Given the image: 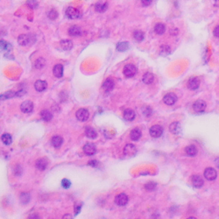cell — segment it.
Returning a JSON list of instances; mask_svg holds the SVG:
<instances>
[{"mask_svg":"<svg viewBox=\"0 0 219 219\" xmlns=\"http://www.w3.org/2000/svg\"><path fill=\"white\" fill-rule=\"evenodd\" d=\"M123 72L126 77H132L137 73V68L133 64H127L125 66Z\"/></svg>","mask_w":219,"mask_h":219,"instance_id":"1","label":"cell"},{"mask_svg":"<svg viewBox=\"0 0 219 219\" xmlns=\"http://www.w3.org/2000/svg\"><path fill=\"white\" fill-rule=\"evenodd\" d=\"M66 15L71 19H76L81 18V12L75 7H69L66 11Z\"/></svg>","mask_w":219,"mask_h":219,"instance_id":"2","label":"cell"},{"mask_svg":"<svg viewBox=\"0 0 219 219\" xmlns=\"http://www.w3.org/2000/svg\"><path fill=\"white\" fill-rule=\"evenodd\" d=\"M177 101V96L174 93H168L163 97V102L167 105H173Z\"/></svg>","mask_w":219,"mask_h":219,"instance_id":"3","label":"cell"},{"mask_svg":"<svg viewBox=\"0 0 219 219\" xmlns=\"http://www.w3.org/2000/svg\"><path fill=\"white\" fill-rule=\"evenodd\" d=\"M204 176H205V179L208 181H214V180H216L218 173L214 168L208 167L204 170Z\"/></svg>","mask_w":219,"mask_h":219,"instance_id":"4","label":"cell"},{"mask_svg":"<svg viewBox=\"0 0 219 219\" xmlns=\"http://www.w3.org/2000/svg\"><path fill=\"white\" fill-rule=\"evenodd\" d=\"M76 117L79 121L81 122H85L86 120H88L89 117H90V113L86 109H79L76 111Z\"/></svg>","mask_w":219,"mask_h":219,"instance_id":"5","label":"cell"},{"mask_svg":"<svg viewBox=\"0 0 219 219\" xmlns=\"http://www.w3.org/2000/svg\"><path fill=\"white\" fill-rule=\"evenodd\" d=\"M115 203L118 206H126L128 203V197L126 194H119L115 197Z\"/></svg>","mask_w":219,"mask_h":219,"instance_id":"6","label":"cell"},{"mask_svg":"<svg viewBox=\"0 0 219 219\" xmlns=\"http://www.w3.org/2000/svg\"><path fill=\"white\" fill-rule=\"evenodd\" d=\"M163 133V128L161 126H153L150 128V134L153 138H160Z\"/></svg>","mask_w":219,"mask_h":219,"instance_id":"7","label":"cell"},{"mask_svg":"<svg viewBox=\"0 0 219 219\" xmlns=\"http://www.w3.org/2000/svg\"><path fill=\"white\" fill-rule=\"evenodd\" d=\"M193 109L196 112H203L206 109V103L203 100H197L193 104Z\"/></svg>","mask_w":219,"mask_h":219,"instance_id":"8","label":"cell"},{"mask_svg":"<svg viewBox=\"0 0 219 219\" xmlns=\"http://www.w3.org/2000/svg\"><path fill=\"white\" fill-rule=\"evenodd\" d=\"M20 110L24 113H30L34 110V104L31 101H25L20 105Z\"/></svg>","mask_w":219,"mask_h":219,"instance_id":"9","label":"cell"},{"mask_svg":"<svg viewBox=\"0 0 219 219\" xmlns=\"http://www.w3.org/2000/svg\"><path fill=\"white\" fill-rule=\"evenodd\" d=\"M83 152L86 155L88 156H91L93 154L96 153V148L95 146V145L92 143H87L84 146H83Z\"/></svg>","mask_w":219,"mask_h":219,"instance_id":"10","label":"cell"},{"mask_svg":"<svg viewBox=\"0 0 219 219\" xmlns=\"http://www.w3.org/2000/svg\"><path fill=\"white\" fill-rule=\"evenodd\" d=\"M190 180H191V183H192V185H193L195 188H202L203 185V180L202 177L199 176V175H192L191 178H190Z\"/></svg>","mask_w":219,"mask_h":219,"instance_id":"11","label":"cell"},{"mask_svg":"<svg viewBox=\"0 0 219 219\" xmlns=\"http://www.w3.org/2000/svg\"><path fill=\"white\" fill-rule=\"evenodd\" d=\"M136 152H137L136 147L133 145H132V144H128V145H126L125 146V148H124V153L126 156H129V157L134 156L135 153H136Z\"/></svg>","mask_w":219,"mask_h":219,"instance_id":"12","label":"cell"},{"mask_svg":"<svg viewBox=\"0 0 219 219\" xmlns=\"http://www.w3.org/2000/svg\"><path fill=\"white\" fill-rule=\"evenodd\" d=\"M199 85H200V81L196 77H191L188 81V88L191 90H195L196 89H198Z\"/></svg>","mask_w":219,"mask_h":219,"instance_id":"13","label":"cell"},{"mask_svg":"<svg viewBox=\"0 0 219 219\" xmlns=\"http://www.w3.org/2000/svg\"><path fill=\"white\" fill-rule=\"evenodd\" d=\"M69 34L71 36H80L82 34V31H81V27L78 26V25H72L70 26L69 29Z\"/></svg>","mask_w":219,"mask_h":219,"instance_id":"14","label":"cell"},{"mask_svg":"<svg viewBox=\"0 0 219 219\" xmlns=\"http://www.w3.org/2000/svg\"><path fill=\"white\" fill-rule=\"evenodd\" d=\"M34 88L37 91L41 92V91H44L46 88H47V84H46V82L45 81H40V80H38V81H35Z\"/></svg>","mask_w":219,"mask_h":219,"instance_id":"15","label":"cell"},{"mask_svg":"<svg viewBox=\"0 0 219 219\" xmlns=\"http://www.w3.org/2000/svg\"><path fill=\"white\" fill-rule=\"evenodd\" d=\"M53 73H54V75L55 77H58V78L62 77V75H63V66L61 64H56L54 67Z\"/></svg>","mask_w":219,"mask_h":219,"instance_id":"16","label":"cell"},{"mask_svg":"<svg viewBox=\"0 0 219 219\" xmlns=\"http://www.w3.org/2000/svg\"><path fill=\"white\" fill-rule=\"evenodd\" d=\"M169 131L173 134H179L182 131V127L179 122H173L169 126Z\"/></svg>","mask_w":219,"mask_h":219,"instance_id":"17","label":"cell"},{"mask_svg":"<svg viewBox=\"0 0 219 219\" xmlns=\"http://www.w3.org/2000/svg\"><path fill=\"white\" fill-rule=\"evenodd\" d=\"M62 143H63V139H62L61 137H60V136H55V137H53L52 139H51V144L55 148L61 147V146L62 145Z\"/></svg>","mask_w":219,"mask_h":219,"instance_id":"18","label":"cell"},{"mask_svg":"<svg viewBox=\"0 0 219 219\" xmlns=\"http://www.w3.org/2000/svg\"><path fill=\"white\" fill-rule=\"evenodd\" d=\"M47 164H48V162H47V161H46V159H39V160L37 161V162H36V167H37L39 170L43 171V170H45L46 168Z\"/></svg>","mask_w":219,"mask_h":219,"instance_id":"19","label":"cell"},{"mask_svg":"<svg viewBox=\"0 0 219 219\" xmlns=\"http://www.w3.org/2000/svg\"><path fill=\"white\" fill-rule=\"evenodd\" d=\"M184 151L188 156H191V157L195 156V155H196V153H197V149H196V146H193V145H190V146H186Z\"/></svg>","mask_w":219,"mask_h":219,"instance_id":"20","label":"cell"},{"mask_svg":"<svg viewBox=\"0 0 219 219\" xmlns=\"http://www.w3.org/2000/svg\"><path fill=\"white\" fill-rule=\"evenodd\" d=\"M113 88H114V81L111 79H107L104 81V84H103V89L105 91H111L113 90Z\"/></svg>","mask_w":219,"mask_h":219,"instance_id":"21","label":"cell"},{"mask_svg":"<svg viewBox=\"0 0 219 219\" xmlns=\"http://www.w3.org/2000/svg\"><path fill=\"white\" fill-rule=\"evenodd\" d=\"M29 41H30L29 37L25 34L19 35V38H18V42H19V44L20 46H26V45H28L29 44Z\"/></svg>","mask_w":219,"mask_h":219,"instance_id":"22","label":"cell"},{"mask_svg":"<svg viewBox=\"0 0 219 219\" xmlns=\"http://www.w3.org/2000/svg\"><path fill=\"white\" fill-rule=\"evenodd\" d=\"M140 137H141V132H140V130L138 129V128L133 129L131 132V133H130V138H132V140H134V141L138 140L140 138Z\"/></svg>","mask_w":219,"mask_h":219,"instance_id":"23","label":"cell"},{"mask_svg":"<svg viewBox=\"0 0 219 219\" xmlns=\"http://www.w3.org/2000/svg\"><path fill=\"white\" fill-rule=\"evenodd\" d=\"M124 117L128 121H132L135 118V112L131 109H127L124 112Z\"/></svg>","mask_w":219,"mask_h":219,"instance_id":"24","label":"cell"},{"mask_svg":"<svg viewBox=\"0 0 219 219\" xmlns=\"http://www.w3.org/2000/svg\"><path fill=\"white\" fill-rule=\"evenodd\" d=\"M60 44H61V46L62 47V49L63 50H66V51L70 50L73 47V43L69 40H63L61 41Z\"/></svg>","mask_w":219,"mask_h":219,"instance_id":"25","label":"cell"},{"mask_svg":"<svg viewBox=\"0 0 219 219\" xmlns=\"http://www.w3.org/2000/svg\"><path fill=\"white\" fill-rule=\"evenodd\" d=\"M85 134L89 138H96L97 137L96 132L91 127H87L85 129Z\"/></svg>","mask_w":219,"mask_h":219,"instance_id":"26","label":"cell"},{"mask_svg":"<svg viewBox=\"0 0 219 219\" xmlns=\"http://www.w3.org/2000/svg\"><path fill=\"white\" fill-rule=\"evenodd\" d=\"M108 8V4L106 3H97L95 6V10L97 12H104Z\"/></svg>","mask_w":219,"mask_h":219,"instance_id":"27","label":"cell"},{"mask_svg":"<svg viewBox=\"0 0 219 219\" xmlns=\"http://www.w3.org/2000/svg\"><path fill=\"white\" fill-rule=\"evenodd\" d=\"M142 80H143V81H144L146 84H151V83L153 81V80H154V76H153L152 74H151L149 72H147V73H146V74L144 75Z\"/></svg>","mask_w":219,"mask_h":219,"instance_id":"28","label":"cell"},{"mask_svg":"<svg viewBox=\"0 0 219 219\" xmlns=\"http://www.w3.org/2000/svg\"><path fill=\"white\" fill-rule=\"evenodd\" d=\"M40 116H41L42 119H43L44 121H46V122L50 121V120L52 119V117H53L52 113H51L49 111H47V110H43V111L40 112Z\"/></svg>","mask_w":219,"mask_h":219,"instance_id":"29","label":"cell"},{"mask_svg":"<svg viewBox=\"0 0 219 219\" xmlns=\"http://www.w3.org/2000/svg\"><path fill=\"white\" fill-rule=\"evenodd\" d=\"M15 96H18V92H13V91H8V92L4 93L0 96V100H6L14 97Z\"/></svg>","mask_w":219,"mask_h":219,"instance_id":"30","label":"cell"},{"mask_svg":"<svg viewBox=\"0 0 219 219\" xmlns=\"http://www.w3.org/2000/svg\"><path fill=\"white\" fill-rule=\"evenodd\" d=\"M165 30H166L165 25L161 23L157 24V25L154 26V31H155V33H156L157 34L159 35L163 34L165 33Z\"/></svg>","mask_w":219,"mask_h":219,"instance_id":"31","label":"cell"},{"mask_svg":"<svg viewBox=\"0 0 219 219\" xmlns=\"http://www.w3.org/2000/svg\"><path fill=\"white\" fill-rule=\"evenodd\" d=\"M1 139H2V141H3V143H4V145H6V146L11 145L12 142V136H11L10 134H8V133H4V135H2Z\"/></svg>","mask_w":219,"mask_h":219,"instance_id":"32","label":"cell"},{"mask_svg":"<svg viewBox=\"0 0 219 219\" xmlns=\"http://www.w3.org/2000/svg\"><path fill=\"white\" fill-rule=\"evenodd\" d=\"M19 199H20L21 203L26 204V203H28L30 202V200H31V196H30L29 194H27V193H23V194L20 195Z\"/></svg>","mask_w":219,"mask_h":219,"instance_id":"33","label":"cell"},{"mask_svg":"<svg viewBox=\"0 0 219 219\" xmlns=\"http://www.w3.org/2000/svg\"><path fill=\"white\" fill-rule=\"evenodd\" d=\"M133 37L134 39L138 41V42H141L143 40H144V33L141 32V31H135L133 33Z\"/></svg>","mask_w":219,"mask_h":219,"instance_id":"34","label":"cell"},{"mask_svg":"<svg viewBox=\"0 0 219 219\" xmlns=\"http://www.w3.org/2000/svg\"><path fill=\"white\" fill-rule=\"evenodd\" d=\"M129 47V44L127 42H120L117 45V49L119 52H125Z\"/></svg>","mask_w":219,"mask_h":219,"instance_id":"35","label":"cell"},{"mask_svg":"<svg viewBox=\"0 0 219 219\" xmlns=\"http://www.w3.org/2000/svg\"><path fill=\"white\" fill-rule=\"evenodd\" d=\"M0 49L9 51L12 49V46L4 40H0Z\"/></svg>","mask_w":219,"mask_h":219,"instance_id":"36","label":"cell"},{"mask_svg":"<svg viewBox=\"0 0 219 219\" xmlns=\"http://www.w3.org/2000/svg\"><path fill=\"white\" fill-rule=\"evenodd\" d=\"M47 17L50 19H55L58 17V13L55 10H51L50 12L47 13Z\"/></svg>","mask_w":219,"mask_h":219,"instance_id":"37","label":"cell"},{"mask_svg":"<svg viewBox=\"0 0 219 219\" xmlns=\"http://www.w3.org/2000/svg\"><path fill=\"white\" fill-rule=\"evenodd\" d=\"M156 186H157V184H156L155 182H148L147 184H146L145 188H146V190L152 191V190H153V189H154V188H156Z\"/></svg>","mask_w":219,"mask_h":219,"instance_id":"38","label":"cell"},{"mask_svg":"<svg viewBox=\"0 0 219 219\" xmlns=\"http://www.w3.org/2000/svg\"><path fill=\"white\" fill-rule=\"evenodd\" d=\"M61 186L64 188H70V186H71V182L69 180H68V179H63L61 181Z\"/></svg>","mask_w":219,"mask_h":219,"instance_id":"39","label":"cell"},{"mask_svg":"<svg viewBox=\"0 0 219 219\" xmlns=\"http://www.w3.org/2000/svg\"><path fill=\"white\" fill-rule=\"evenodd\" d=\"M143 114L146 117H149L152 114V110L149 107H144L143 108Z\"/></svg>","mask_w":219,"mask_h":219,"instance_id":"40","label":"cell"},{"mask_svg":"<svg viewBox=\"0 0 219 219\" xmlns=\"http://www.w3.org/2000/svg\"><path fill=\"white\" fill-rule=\"evenodd\" d=\"M27 4L31 8H35V7H37L38 3L35 0H29V1H27Z\"/></svg>","mask_w":219,"mask_h":219,"instance_id":"41","label":"cell"},{"mask_svg":"<svg viewBox=\"0 0 219 219\" xmlns=\"http://www.w3.org/2000/svg\"><path fill=\"white\" fill-rule=\"evenodd\" d=\"M89 165L94 167H99V162L96 161H91L89 162Z\"/></svg>","mask_w":219,"mask_h":219,"instance_id":"42","label":"cell"},{"mask_svg":"<svg viewBox=\"0 0 219 219\" xmlns=\"http://www.w3.org/2000/svg\"><path fill=\"white\" fill-rule=\"evenodd\" d=\"M152 0H141V3L144 6H148L152 4Z\"/></svg>","mask_w":219,"mask_h":219,"instance_id":"43","label":"cell"},{"mask_svg":"<svg viewBox=\"0 0 219 219\" xmlns=\"http://www.w3.org/2000/svg\"><path fill=\"white\" fill-rule=\"evenodd\" d=\"M213 34H214V35H215L216 37L219 38V25H218V26L215 27V29H214V31H213Z\"/></svg>","mask_w":219,"mask_h":219,"instance_id":"44","label":"cell"},{"mask_svg":"<svg viewBox=\"0 0 219 219\" xmlns=\"http://www.w3.org/2000/svg\"><path fill=\"white\" fill-rule=\"evenodd\" d=\"M81 204L80 205V206H76V207H75V215H77V214L80 212V210H81Z\"/></svg>","mask_w":219,"mask_h":219,"instance_id":"45","label":"cell"},{"mask_svg":"<svg viewBox=\"0 0 219 219\" xmlns=\"http://www.w3.org/2000/svg\"><path fill=\"white\" fill-rule=\"evenodd\" d=\"M213 4L216 5V6H219V0H211Z\"/></svg>","mask_w":219,"mask_h":219,"instance_id":"46","label":"cell"},{"mask_svg":"<svg viewBox=\"0 0 219 219\" xmlns=\"http://www.w3.org/2000/svg\"><path fill=\"white\" fill-rule=\"evenodd\" d=\"M218 167H219V164H218Z\"/></svg>","mask_w":219,"mask_h":219,"instance_id":"47","label":"cell"}]
</instances>
